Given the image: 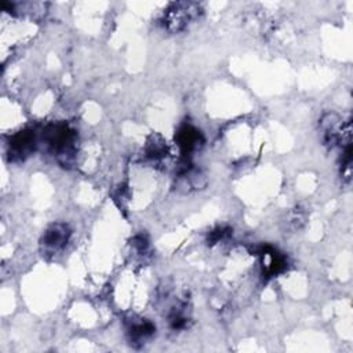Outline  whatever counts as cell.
I'll return each mask as SVG.
<instances>
[{"mask_svg":"<svg viewBox=\"0 0 353 353\" xmlns=\"http://www.w3.org/2000/svg\"><path fill=\"white\" fill-rule=\"evenodd\" d=\"M194 11H197V6L193 3H175L165 12L164 23L171 30H179L194 17Z\"/></svg>","mask_w":353,"mask_h":353,"instance_id":"obj_1","label":"cell"},{"mask_svg":"<svg viewBox=\"0 0 353 353\" xmlns=\"http://www.w3.org/2000/svg\"><path fill=\"white\" fill-rule=\"evenodd\" d=\"M70 236V230L66 225L63 223H54L50 226L41 240V245L44 247V251L50 254H55L57 251L62 250Z\"/></svg>","mask_w":353,"mask_h":353,"instance_id":"obj_2","label":"cell"},{"mask_svg":"<svg viewBox=\"0 0 353 353\" xmlns=\"http://www.w3.org/2000/svg\"><path fill=\"white\" fill-rule=\"evenodd\" d=\"M201 142V135L197 130H194L190 125H185L178 132V145L185 156V160H188V156L199 148Z\"/></svg>","mask_w":353,"mask_h":353,"instance_id":"obj_3","label":"cell"}]
</instances>
